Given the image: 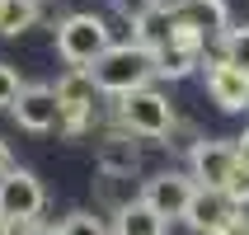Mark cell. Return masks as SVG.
Listing matches in <instances>:
<instances>
[{"label": "cell", "mask_w": 249, "mask_h": 235, "mask_svg": "<svg viewBox=\"0 0 249 235\" xmlns=\"http://www.w3.org/2000/svg\"><path fill=\"white\" fill-rule=\"evenodd\" d=\"M132 42H141V47H151V52H160V47H169V38H174V28H179V19L174 14H160V10H141L137 19H132Z\"/></svg>", "instance_id": "cell-13"}, {"label": "cell", "mask_w": 249, "mask_h": 235, "mask_svg": "<svg viewBox=\"0 0 249 235\" xmlns=\"http://www.w3.org/2000/svg\"><path fill=\"white\" fill-rule=\"evenodd\" d=\"M160 75V56L141 42H118L104 61L94 66V80L104 94H137V90H151V80Z\"/></svg>", "instance_id": "cell-2"}, {"label": "cell", "mask_w": 249, "mask_h": 235, "mask_svg": "<svg viewBox=\"0 0 249 235\" xmlns=\"http://www.w3.org/2000/svg\"><path fill=\"white\" fill-rule=\"evenodd\" d=\"M19 235H61V226H47V221H33V226H24Z\"/></svg>", "instance_id": "cell-23"}, {"label": "cell", "mask_w": 249, "mask_h": 235, "mask_svg": "<svg viewBox=\"0 0 249 235\" xmlns=\"http://www.w3.org/2000/svg\"><path fill=\"white\" fill-rule=\"evenodd\" d=\"M221 56L249 71V24H245V28H231V33L221 38Z\"/></svg>", "instance_id": "cell-18"}, {"label": "cell", "mask_w": 249, "mask_h": 235, "mask_svg": "<svg viewBox=\"0 0 249 235\" xmlns=\"http://www.w3.org/2000/svg\"><path fill=\"white\" fill-rule=\"evenodd\" d=\"M14 169V160H10V146H5V141H0V179H5V174H10Z\"/></svg>", "instance_id": "cell-24"}, {"label": "cell", "mask_w": 249, "mask_h": 235, "mask_svg": "<svg viewBox=\"0 0 249 235\" xmlns=\"http://www.w3.org/2000/svg\"><path fill=\"white\" fill-rule=\"evenodd\" d=\"M226 198H231L240 212L249 207V165H245V160L235 165V174H231V183H226Z\"/></svg>", "instance_id": "cell-20"}, {"label": "cell", "mask_w": 249, "mask_h": 235, "mask_svg": "<svg viewBox=\"0 0 249 235\" xmlns=\"http://www.w3.org/2000/svg\"><path fill=\"white\" fill-rule=\"evenodd\" d=\"M47 207V193H42V179L33 169H10L0 179V212L10 217L14 226H33Z\"/></svg>", "instance_id": "cell-5"}, {"label": "cell", "mask_w": 249, "mask_h": 235, "mask_svg": "<svg viewBox=\"0 0 249 235\" xmlns=\"http://www.w3.org/2000/svg\"><path fill=\"white\" fill-rule=\"evenodd\" d=\"M113 47L118 42H113V28L104 14H66L56 24V56L71 71H94Z\"/></svg>", "instance_id": "cell-1"}, {"label": "cell", "mask_w": 249, "mask_h": 235, "mask_svg": "<svg viewBox=\"0 0 249 235\" xmlns=\"http://www.w3.org/2000/svg\"><path fill=\"white\" fill-rule=\"evenodd\" d=\"M118 127L127 137H169L174 127V104H169L160 90H137V94L118 99Z\"/></svg>", "instance_id": "cell-3"}, {"label": "cell", "mask_w": 249, "mask_h": 235, "mask_svg": "<svg viewBox=\"0 0 249 235\" xmlns=\"http://www.w3.org/2000/svg\"><path fill=\"white\" fill-rule=\"evenodd\" d=\"M207 94L221 113H245L249 108V71L235 66V61H207Z\"/></svg>", "instance_id": "cell-8"}, {"label": "cell", "mask_w": 249, "mask_h": 235, "mask_svg": "<svg viewBox=\"0 0 249 235\" xmlns=\"http://www.w3.org/2000/svg\"><path fill=\"white\" fill-rule=\"evenodd\" d=\"M235 146H240V160L249 165V127H245V137H235Z\"/></svg>", "instance_id": "cell-25"}, {"label": "cell", "mask_w": 249, "mask_h": 235, "mask_svg": "<svg viewBox=\"0 0 249 235\" xmlns=\"http://www.w3.org/2000/svg\"><path fill=\"white\" fill-rule=\"evenodd\" d=\"M226 235H249V217H235V226H231Z\"/></svg>", "instance_id": "cell-26"}, {"label": "cell", "mask_w": 249, "mask_h": 235, "mask_svg": "<svg viewBox=\"0 0 249 235\" xmlns=\"http://www.w3.org/2000/svg\"><path fill=\"white\" fill-rule=\"evenodd\" d=\"M19 94H24V80H19V71L0 61V108H14V104H19Z\"/></svg>", "instance_id": "cell-19"}, {"label": "cell", "mask_w": 249, "mask_h": 235, "mask_svg": "<svg viewBox=\"0 0 249 235\" xmlns=\"http://www.w3.org/2000/svg\"><path fill=\"white\" fill-rule=\"evenodd\" d=\"M193 0H151V10H160V14H174V19H183V10H188Z\"/></svg>", "instance_id": "cell-21"}, {"label": "cell", "mask_w": 249, "mask_h": 235, "mask_svg": "<svg viewBox=\"0 0 249 235\" xmlns=\"http://www.w3.org/2000/svg\"><path fill=\"white\" fill-rule=\"evenodd\" d=\"M165 217L151 207V202H127L123 212H113V235H165Z\"/></svg>", "instance_id": "cell-12"}, {"label": "cell", "mask_w": 249, "mask_h": 235, "mask_svg": "<svg viewBox=\"0 0 249 235\" xmlns=\"http://www.w3.org/2000/svg\"><path fill=\"white\" fill-rule=\"evenodd\" d=\"M113 5H118V10H123L127 19H137L141 10H151V0H113Z\"/></svg>", "instance_id": "cell-22"}, {"label": "cell", "mask_w": 249, "mask_h": 235, "mask_svg": "<svg viewBox=\"0 0 249 235\" xmlns=\"http://www.w3.org/2000/svg\"><path fill=\"white\" fill-rule=\"evenodd\" d=\"M137 165H141V151L132 146V137H104V141H99V169H104V174H123V179H132Z\"/></svg>", "instance_id": "cell-14"}, {"label": "cell", "mask_w": 249, "mask_h": 235, "mask_svg": "<svg viewBox=\"0 0 249 235\" xmlns=\"http://www.w3.org/2000/svg\"><path fill=\"white\" fill-rule=\"evenodd\" d=\"M235 165H240V146L235 141H193V151H188V174L197 179V188L226 193Z\"/></svg>", "instance_id": "cell-7"}, {"label": "cell", "mask_w": 249, "mask_h": 235, "mask_svg": "<svg viewBox=\"0 0 249 235\" xmlns=\"http://www.w3.org/2000/svg\"><path fill=\"white\" fill-rule=\"evenodd\" d=\"M56 99H61V132H85L89 127V118H94V99L104 94L94 80V71H66L61 80L52 85Z\"/></svg>", "instance_id": "cell-4"}, {"label": "cell", "mask_w": 249, "mask_h": 235, "mask_svg": "<svg viewBox=\"0 0 249 235\" xmlns=\"http://www.w3.org/2000/svg\"><path fill=\"white\" fill-rule=\"evenodd\" d=\"M193 198H197V179L193 174H179V169H165V174L141 183V202H151L165 221H183L188 207H193Z\"/></svg>", "instance_id": "cell-6"}, {"label": "cell", "mask_w": 249, "mask_h": 235, "mask_svg": "<svg viewBox=\"0 0 249 235\" xmlns=\"http://www.w3.org/2000/svg\"><path fill=\"white\" fill-rule=\"evenodd\" d=\"M235 217H240V207L226 193H216V188H197V198H193V207H188L183 221H188L193 235H226L231 226H235Z\"/></svg>", "instance_id": "cell-11"}, {"label": "cell", "mask_w": 249, "mask_h": 235, "mask_svg": "<svg viewBox=\"0 0 249 235\" xmlns=\"http://www.w3.org/2000/svg\"><path fill=\"white\" fill-rule=\"evenodd\" d=\"M202 47H207V33L202 28H193L188 19H179V28H174V38H169V47H160V75H169V80H179V75H188L193 66H202Z\"/></svg>", "instance_id": "cell-9"}, {"label": "cell", "mask_w": 249, "mask_h": 235, "mask_svg": "<svg viewBox=\"0 0 249 235\" xmlns=\"http://www.w3.org/2000/svg\"><path fill=\"white\" fill-rule=\"evenodd\" d=\"M10 113L24 132H52V127H61V99H56L52 85H24V94H19V104Z\"/></svg>", "instance_id": "cell-10"}, {"label": "cell", "mask_w": 249, "mask_h": 235, "mask_svg": "<svg viewBox=\"0 0 249 235\" xmlns=\"http://www.w3.org/2000/svg\"><path fill=\"white\" fill-rule=\"evenodd\" d=\"M183 19H188L193 28H202V33H216V38L231 33V10H226V0H193V5L183 10Z\"/></svg>", "instance_id": "cell-15"}, {"label": "cell", "mask_w": 249, "mask_h": 235, "mask_svg": "<svg viewBox=\"0 0 249 235\" xmlns=\"http://www.w3.org/2000/svg\"><path fill=\"white\" fill-rule=\"evenodd\" d=\"M61 235H113V231L104 226V217H94V212H71L66 221H61Z\"/></svg>", "instance_id": "cell-17"}, {"label": "cell", "mask_w": 249, "mask_h": 235, "mask_svg": "<svg viewBox=\"0 0 249 235\" xmlns=\"http://www.w3.org/2000/svg\"><path fill=\"white\" fill-rule=\"evenodd\" d=\"M0 235H14V221L5 217V212H0Z\"/></svg>", "instance_id": "cell-27"}, {"label": "cell", "mask_w": 249, "mask_h": 235, "mask_svg": "<svg viewBox=\"0 0 249 235\" xmlns=\"http://www.w3.org/2000/svg\"><path fill=\"white\" fill-rule=\"evenodd\" d=\"M38 24V0H0V38H14Z\"/></svg>", "instance_id": "cell-16"}]
</instances>
